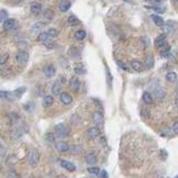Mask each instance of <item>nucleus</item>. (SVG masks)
I'll use <instances>...</instances> for the list:
<instances>
[{
  "label": "nucleus",
  "mask_w": 178,
  "mask_h": 178,
  "mask_svg": "<svg viewBox=\"0 0 178 178\" xmlns=\"http://www.w3.org/2000/svg\"><path fill=\"white\" fill-rule=\"evenodd\" d=\"M28 162L31 167H37L40 162V153L37 149H31L28 153Z\"/></svg>",
  "instance_id": "nucleus-1"
},
{
  "label": "nucleus",
  "mask_w": 178,
  "mask_h": 178,
  "mask_svg": "<svg viewBox=\"0 0 178 178\" xmlns=\"http://www.w3.org/2000/svg\"><path fill=\"white\" fill-rule=\"evenodd\" d=\"M68 134V131H67V128L65 126V124L63 123H60L57 126H55V135L60 139H65L66 136Z\"/></svg>",
  "instance_id": "nucleus-2"
},
{
  "label": "nucleus",
  "mask_w": 178,
  "mask_h": 178,
  "mask_svg": "<svg viewBox=\"0 0 178 178\" xmlns=\"http://www.w3.org/2000/svg\"><path fill=\"white\" fill-rule=\"evenodd\" d=\"M28 60H29V54H28L26 52H24V51H20V52L17 53L16 60L19 64L23 65V64H25L26 62H28Z\"/></svg>",
  "instance_id": "nucleus-3"
},
{
  "label": "nucleus",
  "mask_w": 178,
  "mask_h": 178,
  "mask_svg": "<svg viewBox=\"0 0 178 178\" xmlns=\"http://www.w3.org/2000/svg\"><path fill=\"white\" fill-rule=\"evenodd\" d=\"M100 133H101V132H100L99 128H98V126H94V128L88 129V131H87V137L90 140H94V139H96L97 136H99Z\"/></svg>",
  "instance_id": "nucleus-4"
},
{
  "label": "nucleus",
  "mask_w": 178,
  "mask_h": 178,
  "mask_svg": "<svg viewBox=\"0 0 178 178\" xmlns=\"http://www.w3.org/2000/svg\"><path fill=\"white\" fill-rule=\"evenodd\" d=\"M92 121H94L95 126H103V115L100 112H94L92 114Z\"/></svg>",
  "instance_id": "nucleus-5"
},
{
  "label": "nucleus",
  "mask_w": 178,
  "mask_h": 178,
  "mask_svg": "<svg viewBox=\"0 0 178 178\" xmlns=\"http://www.w3.org/2000/svg\"><path fill=\"white\" fill-rule=\"evenodd\" d=\"M44 72V75L47 77V78H52L56 75V69L53 65H46L43 69Z\"/></svg>",
  "instance_id": "nucleus-6"
},
{
  "label": "nucleus",
  "mask_w": 178,
  "mask_h": 178,
  "mask_svg": "<svg viewBox=\"0 0 178 178\" xmlns=\"http://www.w3.org/2000/svg\"><path fill=\"white\" fill-rule=\"evenodd\" d=\"M0 99H6L8 101H14L16 100V96L13 92L6 91V90H0Z\"/></svg>",
  "instance_id": "nucleus-7"
},
{
  "label": "nucleus",
  "mask_w": 178,
  "mask_h": 178,
  "mask_svg": "<svg viewBox=\"0 0 178 178\" xmlns=\"http://www.w3.org/2000/svg\"><path fill=\"white\" fill-rule=\"evenodd\" d=\"M60 99L64 105H71L72 102H73V97L69 94H67V92H60Z\"/></svg>",
  "instance_id": "nucleus-8"
},
{
  "label": "nucleus",
  "mask_w": 178,
  "mask_h": 178,
  "mask_svg": "<svg viewBox=\"0 0 178 178\" xmlns=\"http://www.w3.org/2000/svg\"><path fill=\"white\" fill-rule=\"evenodd\" d=\"M16 23L17 22L14 19H6L5 21H3V30L10 31V30H12L16 26Z\"/></svg>",
  "instance_id": "nucleus-9"
},
{
  "label": "nucleus",
  "mask_w": 178,
  "mask_h": 178,
  "mask_svg": "<svg viewBox=\"0 0 178 178\" xmlns=\"http://www.w3.org/2000/svg\"><path fill=\"white\" fill-rule=\"evenodd\" d=\"M41 11H42V5H41V3L37 2V1L32 2V5H31V13L32 14L37 16Z\"/></svg>",
  "instance_id": "nucleus-10"
},
{
  "label": "nucleus",
  "mask_w": 178,
  "mask_h": 178,
  "mask_svg": "<svg viewBox=\"0 0 178 178\" xmlns=\"http://www.w3.org/2000/svg\"><path fill=\"white\" fill-rule=\"evenodd\" d=\"M60 165L63 168L67 169L68 172H75L76 170V166L74 165L72 162H68V161H60Z\"/></svg>",
  "instance_id": "nucleus-11"
},
{
  "label": "nucleus",
  "mask_w": 178,
  "mask_h": 178,
  "mask_svg": "<svg viewBox=\"0 0 178 178\" xmlns=\"http://www.w3.org/2000/svg\"><path fill=\"white\" fill-rule=\"evenodd\" d=\"M69 86H71L72 90L73 91H78L79 87H80V83H79V79L77 77H73L71 79V83H69Z\"/></svg>",
  "instance_id": "nucleus-12"
},
{
  "label": "nucleus",
  "mask_w": 178,
  "mask_h": 178,
  "mask_svg": "<svg viewBox=\"0 0 178 178\" xmlns=\"http://www.w3.org/2000/svg\"><path fill=\"white\" fill-rule=\"evenodd\" d=\"M60 90H62V84H60V80H56L52 87V94L55 95V96H58L60 94Z\"/></svg>",
  "instance_id": "nucleus-13"
},
{
  "label": "nucleus",
  "mask_w": 178,
  "mask_h": 178,
  "mask_svg": "<svg viewBox=\"0 0 178 178\" xmlns=\"http://www.w3.org/2000/svg\"><path fill=\"white\" fill-rule=\"evenodd\" d=\"M154 94H155V98H157L158 100L163 99V98L165 97V90L162 87H156L154 89Z\"/></svg>",
  "instance_id": "nucleus-14"
},
{
  "label": "nucleus",
  "mask_w": 178,
  "mask_h": 178,
  "mask_svg": "<svg viewBox=\"0 0 178 178\" xmlns=\"http://www.w3.org/2000/svg\"><path fill=\"white\" fill-rule=\"evenodd\" d=\"M71 1H68V0H63V1H60V10L62 11V12H66V11L69 10V8H71Z\"/></svg>",
  "instance_id": "nucleus-15"
},
{
  "label": "nucleus",
  "mask_w": 178,
  "mask_h": 178,
  "mask_svg": "<svg viewBox=\"0 0 178 178\" xmlns=\"http://www.w3.org/2000/svg\"><path fill=\"white\" fill-rule=\"evenodd\" d=\"M131 67L136 72H142L143 71V68H144V66H143V64H142L140 60H132Z\"/></svg>",
  "instance_id": "nucleus-16"
},
{
  "label": "nucleus",
  "mask_w": 178,
  "mask_h": 178,
  "mask_svg": "<svg viewBox=\"0 0 178 178\" xmlns=\"http://www.w3.org/2000/svg\"><path fill=\"white\" fill-rule=\"evenodd\" d=\"M168 52H170V46L165 42L164 44L160 46V54H161L162 57H164V56H165Z\"/></svg>",
  "instance_id": "nucleus-17"
},
{
  "label": "nucleus",
  "mask_w": 178,
  "mask_h": 178,
  "mask_svg": "<svg viewBox=\"0 0 178 178\" xmlns=\"http://www.w3.org/2000/svg\"><path fill=\"white\" fill-rule=\"evenodd\" d=\"M53 103H54V98H53L52 96H50V95L45 96L44 99H43V106H44L45 108H50Z\"/></svg>",
  "instance_id": "nucleus-18"
},
{
  "label": "nucleus",
  "mask_w": 178,
  "mask_h": 178,
  "mask_svg": "<svg viewBox=\"0 0 178 178\" xmlns=\"http://www.w3.org/2000/svg\"><path fill=\"white\" fill-rule=\"evenodd\" d=\"M165 40H166V34L165 33L161 34V35H158V37L155 39V45H156L157 47H160L161 45H163L165 43Z\"/></svg>",
  "instance_id": "nucleus-19"
},
{
  "label": "nucleus",
  "mask_w": 178,
  "mask_h": 178,
  "mask_svg": "<svg viewBox=\"0 0 178 178\" xmlns=\"http://www.w3.org/2000/svg\"><path fill=\"white\" fill-rule=\"evenodd\" d=\"M56 149L60 152H67L68 149H69V146H68V144L65 143V142H58L57 144H56Z\"/></svg>",
  "instance_id": "nucleus-20"
},
{
  "label": "nucleus",
  "mask_w": 178,
  "mask_h": 178,
  "mask_svg": "<svg viewBox=\"0 0 178 178\" xmlns=\"http://www.w3.org/2000/svg\"><path fill=\"white\" fill-rule=\"evenodd\" d=\"M86 162L89 165H95L97 163V157H96V155L94 153H90V154H88L86 156Z\"/></svg>",
  "instance_id": "nucleus-21"
},
{
  "label": "nucleus",
  "mask_w": 178,
  "mask_h": 178,
  "mask_svg": "<svg viewBox=\"0 0 178 178\" xmlns=\"http://www.w3.org/2000/svg\"><path fill=\"white\" fill-rule=\"evenodd\" d=\"M151 19L153 20V22L155 23V25H157V26H162L163 24H164V20H163V18H161L160 16L152 14V16H151Z\"/></svg>",
  "instance_id": "nucleus-22"
},
{
  "label": "nucleus",
  "mask_w": 178,
  "mask_h": 178,
  "mask_svg": "<svg viewBox=\"0 0 178 178\" xmlns=\"http://www.w3.org/2000/svg\"><path fill=\"white\" fill-rule=\"evenodd\" d=\"M26 91V87H19V88H17L16 90H14V96H16V98H21L22 97V95L24 94V92Z\"/></svg>",
  "instance_id": "nucleus-23"
},
{
  "label": "nucleus",
  "mask_w": 178,
  "mask_h": 178,
  "mask_svg": "<svg viewBox=\"0 0 178 178\" xmlns=\"http://www.w3.org/2000/svg\"><path fill=\"white\" fill-rule=\"evenodd\" d=\"M161 135L162 136H166V137H172V136L174 135V132L172 129L169 128H165L163 129L162 131H161Z\"/></svg>",
  "instance_id": "nucleus-24"
},
{
  "label": "nucleus",
  "mask_w": 178,
  "mask_h": 178,
  "mask_svg": "<svg viewBox=\"0 0 178 178\" xmlns=\"http://www.w3.org/2000/svg\"><path fill=\"white\" fill-rule=\"evenodd\" d=\"M142 99H143V101H144L145 103H147V105H149V103H152L153 102V98H152V96H151V94H149V92H146V91L143 94Z\"/></svg>",
  "instance_id": "nucleus-25"
},
{
  "label": "nucleus",
  "mask_w": 178,
  "mask_h": 178,
  "mask_svg": "<svg viewBox=\"0 0 178 178\" xmlns=\"http://www.w3.org/2000/svg\"><path fill=\"white\" fill-rule=\"evenodd\" d=\"M67 23H68V25H71V26L77 25V24H79V20L75 16H69V18H68V20H67Z\"/></svg>",
  "instance_id": "nucleus-26"
},
{
  "label": "nucleus",
  "mask_w": 178,
  "mask_h": 178,
  "mask_svg": "<svg viewBox=\"0 0 178 178\" xmlns=\"http://www.w3.org/2000/svg\"><path fill=\"white\" fill-rule=\"evenodd\" d=\"M166 79H167L169 83H175V81L177 80V74L174 73V72L167 73V75H166Z\"/></svg>",
  "instance_id": "nucleus-27"
},
{
  "label": "nucleus",
  "mask_w": 178,
  "mask_h": 178,
  "mask_svg": "<svg viewBox=\"0 0 178 178\" xmlns=\"http://www.w3.org/2000/svg\"><path fill=\"white\" fill-rule=\"evenodd\" d=\"M37 39H39L40 42L44 43V42H46V41H48V40H51V39H52V37H51L50 35H48V34L46 33V32H43V33L40 34Z\"/></svg>",
  "instance_id": "nucleus-28"
},
{
  "label": "nucleus",
  "mask_w": 178,
  "mask_h": 178,
  "mask_svg": "<svg viewBox=\"0 0 178 178\" xmlns=\"http://www.w3.org/2000/svg\"><path fill=\"white\" fill-rule=\"evenodd\" d=\"M146 67L147 68H152L154 65V57H153V54H149L146 57Z\"/></svg>",
  "instance_id": "nucleus-29"
},
{
  "label": "nucleus",
  "mask_w": 178,
  "mask_h": 178,
  "mask_svg": "<svg viewBox=\"0 0 178 178\" xmlns=\"http://www.w3.org/2000/svg\"><path fill=\"white\" fill-rule=\"evenodd\" d=\"M162 28H163V32L165 34H167V33H172V32L174 31V29H173V25L170 23H168V24H163L162 25Z\"/></svg>",
  "instance_id": "nucleus-30"
},
{
  "label": "nucleus",
  "mask_w": 178,
  "mask_h": 178,
  "mask_svg": "<svg viewBox=\"0 0 178 178\" xmlns=\"http://www.w3.org/2000/svg\"><path fill=\"white\" fill-rule=\"evenodd\" d=\"M75 37H76L77 40H79V41H81V40H84L85 37H86V31L85 30H79V31L76 32V34H75Z\"/></svg>",
  "instance_id": "nucleus-31"
},
{
  "label": "nucleus",
  "mask_w": 178,
  "mask_h": 178,
  "mask_svg": "<svg viewBox=\"0 0 178 178\" xmlns=\"http://www.w3.org/2000/svg\"><path fill=\"white\" fill-rule=\"evenodd\" d=\"M74 71H75V73L77 74V75H83V74H85V67L83 65H76L75 66V68H74Z\"/></svg>",
  "instance_id": "nucleus-32"
},
{
  "label": "nucleus",
  "mask_w": 178,
  "mask_h": 178,
  "mask_svg": "<svg viewBox=\"0 0 178 178\" xmlns=\"http://www.w3.org/2000/svg\"><path fill=\"white\" fill-rule=\"evenodd\" d=\"M46 33L48 34L51 37H56L58 35V31L56 29H54V28H51V29H48L46 31Z\"/></svg>",
  "instance_id": "nucleus-33"
},
{
  "label": "nucleus",
  "mask_w": 178,
  "mask_h": 178,
  "mask_svg": "<svg viewBox=\"0 0 178 178\" xmlns=\"http://www.w3.org/2000/svg\"><path fill=\"white\" fill-rule=\"evenodd\" d=\"M99 168L98 167H95V166H92V167H88L87 168V172H88L89 174H91V175H95L97 176L98 173H99Z\"/></svg>",
  "instance_id": "nucleus-34"
},
{
  "label": "nucleus",
  "mask_w": 178,
  "mask_h": 178,
  "mask_svg": "<svg viewBox=\"0 0 178 178\" xmlns=\"http://www.w3.org/2000/svg\"><path fill=\"white\" fill-rule=\"evenodd\" d=\"M8 60H9V54L8 53H3L2 55L0 56V65L6 64L7 62H8Z\"/></svg>",
  "instance_id": "nucleus-35"
},
{
  "label": "nucleus",
  "mask_w": 178,
  "mask_h": 178,
  "mask_svg": "<svg viewBox=\"0 0 178 178\" xmlns=\"http://www.w3.org/2000/svg\"><path fill=\"white\" fill-rule=\"evenodd\" d=\"M45 140L47 142H50V143H54L55 142V135L53 133H47L45 134Z\"/></svg>",
  "instance_id": "nucleus-36"
},
{
  "label": "nucleus",
  "mask_w": 178,
  "mask_h": 178,
  "mask_svg": "<svg viewBox=\"0 0 178 178\" xmlns=\"http://www.w3.org/2000/svg\"><path fill=\"white\" fill-rule=\"evenodd\" d=\"M44 17H45V19H47V20H52L53 17H54V13H53L52 10L47 9V10H45V12H44Z\"/></svg>",
  "instance_id": "nucleus-37"
},
{
  "label": "nucleus",
  "mask_w": 178,
  "mask_h": 178,
  "mask_svg": "<svg viewBox=\"0 0 178 178\" xmlns=\"http://www.w3.org/2000/svg\"><path fill=\"white\" fill-rule=\"evenodd\" d=\"M6 19H8V12L6 10H0V22H3Z\"/></svg>",
  "instance_id": "nucleus-38"
},
{
  "label": "nucleus",
  "mask_w": 178,
  "mask_h": 178,
  "mask_svg": "<svg viewBox=\"0 0 178 178\" xmlns=\"http://www.w3.org/2000/svg\"><path fill=\"white\" fill-rule=\"evenodd\" d=\"M151 9H153V10H155L156 12L158 13H163V12H165V8H160L158 6H152V7H149Z\"/></svg>",
  "instance_id": "nucleus-39"
},
{
  "label": "nucleus",
  "mask_w": 178,
  "mask_h": 178,
  "mask_svg": "<svg viewBox=\"0 0 178 178\" xmlns=\"http://www.w3.org/2000/svg\"><path fill=\"white\" fill-rule=\"evenodd\" d=\"M43 44L45 45V46L47 47V48H50V50H52L53 47H54V43H53V41H51V40H48V41H46V42H44Z\"/></svg>",
  "instance_id": "nucleus-40"
},
{
  "label": "nucleus",
  "mask_w": 178,
  "mask_h": 178,
  "mask_svg": "<svg viewBox=\"0 0 178 178\" xmlns=\"http://www.w3.org/2000/svg\"><path fill=\"white\" fill-rule=\"evenodd\" d=\"M97 176H99V177H101V178H107L108 174H107L106 170H99V173H98Z\"/></svg>",
  "instance_id": "nucleus-41"
},
{
  "label": "nucleus",
  "mask_w": 178,
  "mask_h": 178,
  "mask_svg": "<svg viewBox=\"0 0 178 178\" xmlns=\"http://www.w3.org/2000/svg\"><path fill=\"white\" fill-rule=\"evenodd\" d=\"M173 132H174V134H177L178 133V123H177V121H176L175 123H174V129H173Z\"/></svg>",
  "instance_id": "nucleus-42"
},
{
  "label": "nucleus",
  "mask_w": 178,
  "mask_h": 178,
  "mask_svg": "<svg viewBox=\"0 0 178 178\" xmlns=\"http://www.w3.org/2000/svg\"><path fill=\"white\" fill-rule=\"evenodd\" d=\"M149 3H153V5H160L161 2H162V0H149Z\"/></svg>",
  "instance_id": "nucleus-43"
},
{
  "label": "nucleus",
  "mask_w": 178,
  "mask_h": 178,
  "mask_svg": "<svg viewBox=\"0 0 178 178\" xmlns=\"http://www.w3.org/2000/svg\"><path fill=\"white\" fill-rule=\"evenodd\" d=\"M118 65L121 66V68H122V69H124V71H129V68L126 67V65H124L122 62H118Z\"/></svg>",
  "instance_id": "nucleus-44"
},
{
  "label": "nucleus",
  "mask_w": 178,
  "mask_h": 178,
  "mask_svg": "<svg viewBox=\"0 0 178 178\" xmlns=\"http://www.w3.org/2000/svg\"><path fill=\"white\" fill-rule=\"evenodd\" d=\"M0 147H1V143H0Z\"/></svg>",
  "instance_id": "nucleus-45"
}]
</instances>
